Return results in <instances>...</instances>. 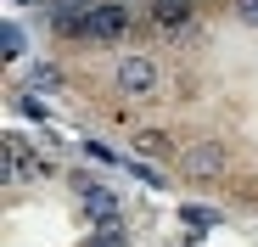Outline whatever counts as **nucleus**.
Instances as JSON below:
<instances>
[{
  "mask_svg": "<svg viewBox=\"0 0 258 247\" xmlns=\"http://www.w3.org/2000/svg\"><path fill=\"white\" fill-rule=\"evenodd\" d=\"M163 90V68L152 51H123L112 62V96L118 101H152Z\"/></svg>",
  "mask_w": 258,
  "mask_h": 247,
  "instance_id": "1",
  "label": "nucleus"
},
{
  "mask_svg": "<svg viewBox=\"0 0 258 247\" xmlns=\"http://www.w3.org/2000/svg\"><path fill=\"white\" fill-rule=\"evenodd\" d=\"M174 169H180V180L208 186V180H219V174L230 169V146H225V141H191V146H180Z\"/></svg>",
  "mask_w": 258,
  "mask_h": 247,
  "instance_id": "2",
  "label": "nucleus"
},
{
  "mask_svg": "<svg viewBox=\"0 0 258 247\" xmlns=\"http://www.w3.org/2000/svg\"><path fill=\"white\" fill-rule=\"evenodd\" d=\"M123 34H129V6H118V0L90 6V23H84V39L90 45H118Z\"/></svg>",
  "mask_w": 258,
  "mask_h": 247,
  "instance_id": "3",
  "label": "nucleus"
},
{
  "mask_svg": "<svg viewBox=\"0 0 258 247\" xmlns=\"http://www.w3.org/2000/svg\"><path fill=\"white\" fill-rule=\"evenodd\" d=\"M73 191H79V208L90 214L96 225H107V219H123V214H118V197H112V191H107L101 180H90V174H79V180H73Z\"/></svg>",
  "mask_w": 258,
  "mask_h": 247,
  "instance_id": "4",
  "label": "nucleus"
},
{
  "mask_svg": "<svg viewBox=\"0 0 258 247\" xmlns=\"http://www.w3.org/2000/svg\"><path fill=\"white\" fill-rule=\"evenodd\" d=\"M191 17H197V0H152V23H157L163 34L191 28Z\"/></svg>",
  "mask_w": 258,
  "mask_h": 247,
  "instance_id": "5",
  "label": "nucleus"
},
{
  "mask_svg": "<svg viewBox=\"0 0 258 247\" xmlns=\"http://www.w3.org/2000/svg\"><path fill=\"white\" fill-rule=\"evenodd\" d=\"M135 157H180V141L168 135V130H135Z\"/></svg>",
  "mask_w": 258,
  "mask_h": 247,
  "instance_id": "6",
  "label": "nucleus"
},
{
  "mask_svg": "<svg viewBox=\"0 0 258 247\" xmlns=\"http://www.w3.org/2000/svg\"><path fill=\"white\" fill-rule=\"evenodd\" d=\"M84 247H129V230H123V219H107V225H96Z\"/></svg>",
  "mask_w": 258,
  "mask_h": 247,
  "instance_id": "7",
  "label": "nucleus"
},
{
  "mask_svg": "<svg viewBox=\"0 0 258 247\" xmlns=\"http://www.w3.org/2000/svg\"><path fill=\"white\" fill-rule=\"evenodd\" d=\"M28 79H34L39 90H56V85H62V73H56L51 62H34V68H28Z\"/></svg>",
  "mask_w": 258,
  "mask_h": 247,
  "instance_id": "8",
  "label": "nucleus"
},
{
  "mask_svg": "<svg viewBox=\"0 0 258 247\" xmlns=\"http://www.w3.org/2000/svg\"><path fill=\"white\" fill-rule=\"evenodd\" d=\"M0 45H6V56H23V28L6 23V28H0Z\"/></svg>",
  "mask_w": 258,
  "mask_h": 247,
  "instance_id": "9",
  "label": "nucleus"
},
{
  "mask_svg": "<svg viewBox=\"0 0 258 247\" xmlns=\"http://www.w3.org/2000/svg\"><path fill=\"white\" fill-rule=\"evenodd\" d=\"M230 6H236V17H241L247 28H258V0H230Z\"/></svg>",
  "mask_w": 258,
  "mask_h": 247,
  "instance_id": "10",
  "label": "nucleus"
},
{
  "mask_svg": "<svg viewBox=\"0 0 258 247\" xmlns=\"http://www.w3.org/2000/svg\"><path fill=\"white\" fill-rule=\"evenodd\" d=\"M17 112H23V118H45L51 107H45V101H34V96H17Z\"/></svg>",
  "mask_w": 258,
  "mask_h": 247,
  "instance_id": "11",
  "label": "nucleus"
},
{
  "mask_svg": "<svg viewBox=\"0 0 258 247\" xmlns=\"http://www.w3.org/2000/svg\"><path fill=\"white\" fill-rule=\"evenodd\" d=\"M73 6H90V0H73Z\"/></svg>",
  "mask_w": 258,
  "mask_h": 247,
  "instance_id": "12",
  "label": "nucleus"
}]
</instances>
